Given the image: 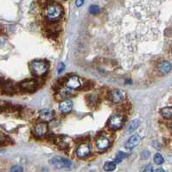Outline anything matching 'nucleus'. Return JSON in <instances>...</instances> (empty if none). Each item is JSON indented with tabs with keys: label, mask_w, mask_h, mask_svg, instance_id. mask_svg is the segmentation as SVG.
<instances>
[{
	"label": "nucleus",
	"mask_w": 172,
	"mask_h": 172,
	"mask_svg": "<svg viewBox=\"0 0 172 172\" xmlns=\"http://www.w3.org/2000/svg\"><path fill=\"white\" fill-rule=\"evenodd\" d=\"M63 7L58 4H50L44 10V16L48 21L56 22L63 16Z\"/></svg>",
	"instance_id": "f257e3e1"
},
{
	"label": "nucleus",
	"mask_w": 172,
	"mask_h": 172,
	"mask_svg": "<svg viewBox=\"0 0 172 172\" xmlns=\"http://www.w3.org/2000/svg\"><path fill=\"white\" fill-rule=\"evenodd\" d=\"M30 69L34 75L41 77L47 73L48 69V64L44 61L37 60V61H33L30 63Z\"/></svg>",
	"instance_id": "f03ea898"
},
{
	"label": "nucleus",
	"mask_w": 172,
	"mask_h": 172,
	"mask_svg": "<svg viewBox=\"0 0 172 172\" xmlns=\"http://www.w3.org/2000/svg\"><path fill=\"white\" fill-rule=\"evenodd\" d=\"M48 162H49V163L51 165L57 168V169L69 168L72 164V163L69 159L64 158V157H62V156H54Z\"/></svg>",
	"instance_id": "7ed1b4c3"
},
{
	"label": "nucleus",
	"mask_w": 172,
	"mask_h": 172,
	"mask_svg": "<svg viewBox=\"0 0 172 172\" xmlns=\"http://www.w3.org/2000/svg\"><path fill=\"white\" fill-rule=\"evenodd\" d=\"M123 124H124V117L120 114H113L110 118L108 121L109 127L113 130L120 129Z\"/></svg>",
	"instance_id": "20e7f679"
},
{
	"label": "nucleus",
	"mask_w": 172,
	"mask_h": 172,
	"mask_svg": "<svg viewBox=\"0 0 172 172\" xmlns=\"http://www.w3.org/2000/svg\"><path fill=\"white\" fill-rule=\"evenodd\" d=\"M33 132H34L35 136L37 137V138H42V137H43V136L45 135L48 132L47 123L42 122V123L37 124V125L35 126Z\"/></svg>",
	"instance_id": "39448f33"
},
{
	"label": "nucleus",
	"mask_w": 172,
	"mask_h": 172,
	"mask_svg": "<svg viewBox=\"0 0 172 172\" xmlns=\"http://www.w3.org/2000/svg\"><path fill=\"white\" fill-rule=\"evenodd\" d=\"M37 87V82L34 80H26L20 83V88L24 91L31 92L36 90Z\"/></svg>",
	"instance_id": "423d86ee"
},
{
	"label": "nucleus",
	"mask_w": 172,
	"mask_h": 172,
	"mask_svg": "<svg viewBox=\"0 0 172 172\" xmlns=\"http://www.w3.org/2000/svg\"><path fill=\"white\" fill-rule=\"evenodd\" d=\"M39 118L40 120H42V122H49L55 118V113L52 110L43 109L39 112Z\"/></svg>",
	"instance_id": "0eeeda50"
},
{
	"label": "nucleus",
	"mask_w": 172,
	"mask_h": 172,
	"mask_svg": "<svg viewBox=\"0 0 172 172\" xmlns=\"http://www.w3.org/2000/svg\"><path fill=\"white\" fill-rule=\"evenodd\" d=\"M109 98L112 102H113L115 104H118V103L121 102V100L124 98V95H123V93H122L121 90L115 89V90H113V91L110 92Z\"/></svg>",
	"instance_id": "6e6552de"
},
{
	"label": "nucleus",
	"mask_w": 172,
	"mask_h": 172,
	"mask_svg": "<svg viewBox=\"0 0 172 172\" xmlns=\"http://www.w3.org/2000/svg\"><path fill=\"white\" fill-rule=\"evenodd\" d=\"M90 151H91V148L88 144H81L78 146V148L76 150V154L79 157L83 158V157L88 156Z\"/></svg>",
	"instance_id": "1a4fd4ad"
},
{
	"label": "nucleus",
	"mask_w": 172,
	"mask_h": 172,
	"mask_svg": "<svg viewBox=\"0 0 172 172\" xmlns=\"http://www.w3.org/2000/svg\"><path fill=\"white\" fill-rule=\"evenodd\" d=\"M140 143V137L138 134H134L131 137L128 139V141L125 144V148L128 150H132L134 149L136 146L138 145V144Z\"/></svg>",
	"instance_id": "9d476101"
},
{
	"label": "nucleus",
	"mask_w": 172,
	"mask_h": 172,
	"mask_svg": "<svg viewBox=\"0 0 172 172\" xmlns=\"http://www.w3.org/2000/svg\"><path fill=\"white\" fill-rule=\"evenodd\" d=\"M66 86L69 89H78L81 88V80L79 79V77L72 76V77L68 79V81L66 82Z\"/></svg>",
	"instance_id": "9b49d317"
},
{
	"label": "nucleus",
	"mask_w": 172,
	"mask_h": 172,
	"mask_svg": "<svg viewBox=\"0 0 172 172\" xmlns=\"http://www.w3.org/2000/svg\"><path fill=\"white\" fill-rule=\"evenodd\" d=\"M73 108V101L70 99H65L59 105V110L63 113H68Z\"/></svg>",
	"instance_id": "f8f14e48"
},
{
	"label": "nucleus",
	"mask_w": 172,
	"mask_h": 172,
	"mask_svg": "<svg viewBox=\"0 0 172 172\" xmlns=\"http://www.w3.org/2000/svg\"><path fill=\"white\" fill-rule=\"evenodd\" d=\"M110 145V142L109 140L104 137V136H101V137H99L97 138V140H96V146H97V148L99 149V150H106V149H107Z\"/></svg>",
	"instance_id": "ddd939ff"
},
{
	"label": "nucleus",
	"mask_w": 172,
	"mask_h": 172,
	"mask_svg": "<svg viewBox=\"0 0 172 172\" xmlns=\"http://www.w3.org/2000/svg\"><path fill=\"white\" fill-rule=\"evenodd\" d=\"M2 91L6 94H14L16 93V87L12 82L7 81L2 84Z\"/></svg>",
	"instance_id": "4468645a"
},
{
	"label": "nucleus",
	"mask_w": 172,
	"mask_h": 172,
	"mask_svg": "<svg viewBox=\"0 0 172 172\" xmlns=\"http://www.w3.org/2000/svg\"><path fill=\"white\" fill-rule=\"evenodd\" d=\"M172 69V65L169 62H162L158 63L157 65V70L162 73V74H166L170 73Z\"/></svg>",
	"instance_id": "2eb2a0df"
},
{
	"label": "nucleus",
	"mask_w": 172,
	"mask_h": 172,
	"mask_svg": "<svg viewBox=\"0 0 172 172\" xmlns=\"http://www.w3.org/2000/svg\"><path fill=\"white\" fill-rule=\"evenodd\" d=\"M69 142H70V139L69 138H63V137H61V138H58L56 139V143L57 145L61 148L63 149H65L69 146Z\"/></svg>",
	"instance_id": "dca6fc26"
},
{
	"label": "nucleus",
	"mask_w": 172,
	"mask_h": 172,
	"mask_svg": "<svg viewBox=\"0 0 172 172\" xmlns=\"http://www.w3.org/2000/svg\"><path fill=\"white\" fill-rule=\"evenodd\" d=\"M140 125V121L138 120V119H136V120H132L131 122L129 125H128V127H127V132H132V131H134L135 130H137L138 128V126Z\"/></svg>",
	"instance_id": "f3484780"
},
{
	"label": "nucleus",
	"mask_w": 172,
	"mask_h": 172,
	"mask_svg": "<svg viewBox=\"0 0 172 172\" xmlns=\"http://www.w3.org/2000/svg\"><path fill=\"white\" fill-rule=\"evenodd\" d=\"M161 114L164 119H171L172 108L171 107H164L161 110Z\"/></svg>",
	"instance_id": "a211bd4d"
},
{
	"label": "nucleus",
	"mask_w": 172,
	"mask_h": 172,
	"mask_svg": "<svg viewBox=\"0 0 172 172\" xmlns=\"http://www.w3.org/2000/svg\"><path fill=\"white\" fill-rule=\"evenodd\" d=\"M116 169V163L114 162H106L104 165V170L106 171H113Z\"/></svg>",
	"instance_id": "6ab92c4d"
},
{
	"label": "nucleus",
	"mask_w": 172,
	"mask_h": 172,
	"mask_svg": "<svg viewBox=\"0 0 172 172\" xmlns=\"http://www.w3.org/2000/svg\"><path fill=\"white\" fill-rule=\"evenodd\" d=\"M126 154H125V152H123V151H120V152H118V154H117V156L115 157L114 159V163H120L122 162V160L126 157Z\"/></svg>",
	"instance_id": "aec40b11"
},
{
	"label": "nucleus",
	"mask_w": 172,
	"mask_h": 172,
	"mask_svg": "<svg viewBox=\"0 0 172 172\" xmlns=\"http://www.w3.org/2000/svg\"><path fill=\"white\" fill-rule=\"evenodd\" d=\"M164 162V158L163 157L161 154L159 153H156L155 156H154V163L157 164V165H160V164H163Z\"/></svg>",
	"instance_id": "412c9836"
},
{
	"label": "nucleus",
	"mask_w": 172,
	"mask_h": 172,
	"mask_svg": "<svg viewBox=\"0 0 172 172\" xmlns=\"http://www.w3.org/2000/svg\"><path fill=\"white\" fill-rule=\"evenodd\" d=\"M99 11V6L98 5H91L90 7H89V12H90L92 15H96V14H98Z\"/></svg>",
	"instance_id": "4be33fe9"
},
{
	"label": "nucleus",
	"mask_w": 172,
	"mask_h": 172,
	"mask_svg": "<svg viewBox=\"0 0 172 172\" xmlns=\"http://www.w3.org/2000/svg\"><path fill=\"white\" fill-rule=\"evenodd\" d=\"M23 167H22L21 165H18V164L13 165L11 169V172H23Z\"/></svg>",
	"instance_id": "5701e85b"
},
{
	"label": "nucleus",
	"mask_w": 172,
	"mask_h": 172,
	"mask_svg": "<svg viewBox=\"0 0 172 172\" xmlns=\"http://www.w3.org/2000/svg\"><path fill=\"white\" fill-rule=\"evenodd\" d=\"M65 69V64L63 63H61L59 65H58L57 67V73H61L63 72V70Z\"/></svg>",
	"instance_id": "b1692460"
},
{
	"label": "nucleus",
	"mask_w": 172,
	"mask_h": 172,
	"mask_svg": "<svg viewBox=\"0 0 172 172\" xmlns=\"http://www.w3.org/2000/svg\"><path fill=\"white\" fill-rule=\"evenodd\" d=\"M142 172H153V167L151 164H148L147 166L144 168V170H142Z\"/></svg>",
	"instance_id": "393cba45"
},
{
	"label": "nucleus",
	"mask_w": 172,
	"mask_h": 172,
	"mask_svg": "<svg viewBox=\"0 0 172 172\" xmlns=\"http://www.w3.org/2000/svg\"><path fill=\"white\" fill-rule=\"evenodd\" d=\"M150 156V152L148 151H144L142 153H141V157L142 159H146Z\"/></svg>",
	"instance_id": "a878e982"
},
{
	"label": "nucleus",
	"mask_w": 172,
	"mask_h": 172,
	"mask_svg": "<svg viewBox=\"0 0 172 172\" xmlns=\"http://www.w3.org/2000/svg\"><path fill=\"white\" fill-rule=\"evenodd\" d=\"M84 1L85 0H76L75 1V5H76V7H81L84 4Z\"/></svg>",
	"instance_id": "bb28decb"
},
{
	"label": "nucleus",
	"mask_w": 172,
	"mask_h": 172,
	"mask_svg": "<svg viewBox=\"0 0 172 172\" xmlns=\"http://www.w3.org/2000/svg\"><path fill=\"white\" fill-rule=\"evenodd\" d=\"M168 161H169V163H172V156H168Z\"/></svg>",
	"instance_id": "cd10ccee"
},
{
	"label": "nucleus",
	"mask_w": 172,
	"mask_h": 172,
	"mask_svg": "<svg viewBox=\"0 0 172 172\" xmlns=\"http://www.w3.org/2000/svg\"><path fill=\"white\" fill-rule=\"evenodd\" d=\"M154 172H165V171H164L163 169H156V170H155Z\"/></svg>",
	"instance_id": "c85d7f7f"
},
{
	"label": "nucleus",
	"mask_w": 172,
	"mask_h": 172,
	"mask_svg": "<svg viewBox=\"0 0 172 172\" xmlns=\"http://www.w3.org/2000/svg\"><path fill=\"white\" fill-rule=\"evenodd\" d=\"M170 129H171V130H172V123H171V124H170Z\"/></svg>",
	"instance_id": "c756f323"
}]
</instances>
